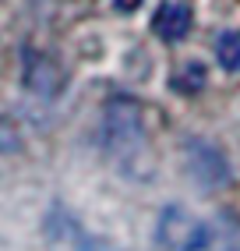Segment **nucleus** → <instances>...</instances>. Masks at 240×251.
<instances>
[{"label":"nucleus","mask_w":240,"mask_h":251,"mask_svg":"<svg viewBox=\"0 0 240 251\" xmlns=\"http://www.w3.org/2000/svg\"><path fill=\"white\" fill-rule=\"evenodd\" d=\"M102 142L117 159H134L145 152V124L142 110L131 99H113L102 113Z\"/></svg>","instance_id":"1"},{"label":"nucleus","mask_w":240,"mask_h":251,"mask_svg":"<svg viewBox=\"0 0 240 251\" xmlns=\"http://www.w3.org/2000/svg\"><path fill=\"white\" fill-rule=\"evenodd\" d=\"M138 4H142V0H113V7H117V11H134Z\"/></svg>","instance_id":"8"},{"label":"nucleus","mask_w":240,"mask_h":251,"mask_svg":"<svg viewBox=\"0 0 240 251\" xmlns=\"http://www.w3.org/2000/svg\"><path fill=\"white\" fill-rule=\"evenodd\" d=\"M152 28H156V36L166 39V43L184 39L187 32H191V7L187 4H163L159 14L152 18Z\"/></svg>","instance_id":"4"},{"label":"nucleus","mask_w":240,"mask_h":251,"mask_svg":"<svg viewBox=\"0 0 240 251\" xmlns=\"http://www.w3.org/2000/svg\"><path fill=\"white\" fill-rule=\"evenodd\" d=\"M205 81H209V75H205V64L187 60L184 68L173 75V89H177V92H201Z\"/></svg>","instance_id":"5"},{"label":"nucleus","mask_w":240,"mask_h":251,"mask_svg":"<svg viewBox=\"0 0 240 251\" xmlns=\"http://www.w3.org/2000/svg\"><path fill=\"white\" fill-rule=\"evenodd\" d=\"M18 145H22V131L14 127L11 121H4V117H0V152H14Z\"/></svg>","instance_id":"7"},{"label":"nucleus","mask_w":240,"mask_h":251,"mask_svg":"<svg viewBox=\"0 0 240 251\" xmlns=\"http://www.w3.org/2000/svg\"><path fill=\"white\" fill-rule=\"evenodd\" d=\"M156 244L166 251H205L212 244V226L184 205H166L156 223Z\"/></svg>","instance_id":"2"},{"label":"nucleus","mask_w":240,"mask_h":251,"mask_svg":"<svg viewBox=\"0 0 240 251\" xmlns=\"http://www.w3.org/2000/svg\"><path fill=\"white\" fill-rule=\"evenodd\" d=\"M184 166L201 191H219L230 184V159L205 138H191L184 145Z\"/></svg>","instance_id":"3"},{"label":"nucleus","mask_w":240,"mask_h":251,"mask_svg":"<svg viewBox=\"0 0 240 251\" xmlns=\"http://www.w3.org/2000/svg\"><path fill=\"white\" fill-rule=\"evenodd\" d=\"M216 60L226 71H240V32H222L216 39Z\"/></svg>","instance_id":"6"}]
</instances>
